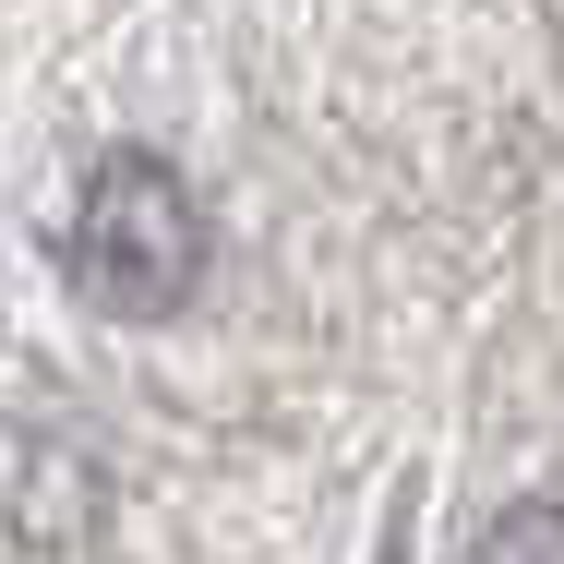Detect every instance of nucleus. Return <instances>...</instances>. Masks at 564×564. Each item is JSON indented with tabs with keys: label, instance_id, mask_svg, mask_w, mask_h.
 <instances>
[{
	"label": "nucleus",
	"instance_id": "obj_1",
	"mask_svg": "<svg viewBox=\"0 0 564 564\" xmlns=\"http://www.w3.org/2000/svg\"><path fill=\"white\" fill-rule=\"evenodd\" d=\"M205 205H193V181L169 169V156H144V144H120L85 169V193H73V217H61V276H73V301H97L120 325H156V313H181L193 289H205Z\"/></svg>",
	"mask_w": 564,
	"mask_h": 564
},
{
	"label": "nucleus",
	"instance_id": "obj_2",
	"mask_svg": "<svg viewBox=\"0 0 564 564\" xmlns=\"http://www.w3.org/2000/svg\"><path fill=\"white\" fill-rule=\"evenodd\" d=\"M468 564H564V505L541 492V505H505L480 541H468Z\"/></svg>",
	"mask_w": 564,
	"mask_h": 564
}]
</instances>
